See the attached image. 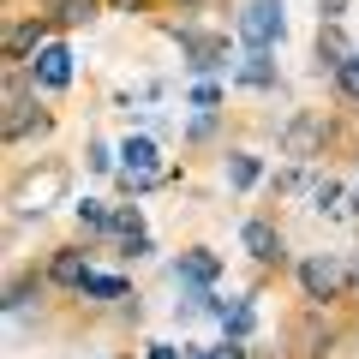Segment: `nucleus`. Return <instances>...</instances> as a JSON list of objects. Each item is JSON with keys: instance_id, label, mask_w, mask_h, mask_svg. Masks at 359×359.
Listing matches in <instances>:
<instances>
[{"instance_id": "f257e3e1", "label": "nucleus", "mask_w": 359, "mask_h": 359, "mask_svg": "<svg viewBox=\"0 0 359 359\" xmlns=\"http://www.w3.org/2000/svg\"><path fill=\"white\" fill-rule=\"evenodd\" d=\"M66 192H72V168L60 162V156H42L36 168H25V174L13 180V192H6V204H13V216H48L54 204H66Z\"/></svg>"}, {"instance_id": "f03ea898", "label": "nucleus", "mask_w": 359, "mask_h": 359, "mask_svg": "<svg viewBox=\"0 0 359 359\" xmlns=\"http://www.w3.org/2000/svg\"><path fill=\"white\" fill-rule=\"evenodd\" d=\"M0 138L6 144H30L48 132V114L36 108V84H30L25 66H6V96H0Z\"/></svg>"}, {"instance_id": "7ed1b4c3", "label": "nucleus", "mask_w": 359, "mask_h": 359, "mask_svg": "<svg viewBox=\"0 0 359 359\" xmlns=\"http://www.w3.org/2000/svg\"><path fill=\"white\" fill-rule=\"evenodd\" d=\"M347 287H353V264H347V257H335V252H311V257H299V299H306L311 311L335 306Z\"/></svg>"}, {"instance_id": "20e7f679", "label": "nucleus", "mask_w": 359, "mask_h": 359, "mask_svg": "<svg viewBox=\"0 0 359 359\" xmlns=\"http://www.w3.org/2000/svg\"><path fill=\"white\" fill-rule=\"evenodd\" d=\"M162 180H168L162 144H156L150 132H132V138L120 144V192H126V198H144V192H156Z\"/></svg>"}, {"instance_id": "39448f33", "label": "nucleus", "mask_w": 359, "mask_h": 359, "mask_svg": "<svg viewBox=\"0 0 359 359\" xmlns=\"http://www.w3.org/2000/svg\"><path fill=\"white\" fill-rule=\"evenodd\" d=\"M168 36L180 42L186 72H192V78H210V72H222V66L233 60L228 36H222V30H198V18H174V25H168Z\"/></svg>"}, {"instance_id": "423d86ee", "label": "nucleus", "mask_w": 359, "mask_h": 359, "mask_svg": "<svg viewBox=\"0 0 359 359\" xmlns=\"http://www.w3.org/2000/svg\"><path fill=\"white\" fill-rule=\"evenodd\" d=\"M233 36H240L245 48L276 54V48H282V36H287V13H282V0H245L240 18H233Z\"/></svg>"}, {"instance_id": "0eeeda50", "label": "nucleus", "mask_w": 359, "mask_h": 359, "mask_svg": "<svg viewBox=\"0 0 359 359\" xmlns=\"http://www.w3.org/2000/svg\"><path fill=\"white\" fill-rule=\"evenodd\" d=\"M330 138H335V126H330V120H323L318 108H299V114H294V120L282 126L276 150H282V156H287L294 168H306L311 156H323V144H330Z\"/></svg>"}, {"instance_id": "6e6552de", "label": "nucleus", "mask_w": 359, "mask_h": 359, "mask_svg": "<svg viewBox=\"0 0 359 359\" xmlns=\"http://www.w3.org/2000/svg\"><path fill=\"white\" fill-rule=\"evenodd\" d=\"M240 252L252 257L257 269H282L287 264V240H282V228L269 216H245L240 222Z\"/></svg>"}, {"instance_id": "1a4fd4ad", "label": "nucleus", "mask_w": 359, "mask_h": 359, "mask_svg": "<svg viewBox=\"0 0 359 359\" xmlns=\"http://www.w3.org/2000/svg\"><path fill=\"white\" fill-rule=\"evenodd\" d=\"M48 42H54V18H48V13H42V18H13V25H6V42H0V54H6V66H30Z\"/></svg>"}, {"instance_id": "9d476101", "label": "nucleus", "mask_w": 359, "mask_h": 359, "mask_svg": "<svg viewBox=\"0 0 359 359\" xmlns=\"http://www.w3.org/2000/svg\"><path fill=\"white\" fill-rule=\"evenodd\" d=\"M25 72H30V84H36V96H66L78 66H72V48H66V42H48V48H42Z\"/></svg>"}, {"instance_id": "9b49d317", "label": "nucleus", "mask_w": 359, "mask_h": 359, "mask_svg": "<svg viewBox=\"0 0 359 359\" xmlns=\"http://www.w3.org/2000/svg\"><path fill=\"white\" fill-rule=\"evenodd\" d=\"M335 341H341V323H330L323 311H306V318L287 330V347H294L287 359H330Z\"/></svg>"}, {"instance_id": "f8f14e48", "label": "nucleus", "mask_w": 359, "mask_h": 359, "mask_svg": "<svg viewBox=\"0 0 359 359\" xmlns=\"http://www.w3.org/2000/svg\"><path fill=\"white\" fill-rule=\"evenodd\" d=\"M174 282L180 287H216L222 282V252H210V245H186V252L174 257Z\"/></svg>"}, {"instance_id": "ddd939ff", "label": "nucleus", "mask_w": 359, "mask_h": 359, "mask_svg": "<svg viewBox=\"0 0 359 359\" xmlns=\"http://www.w3.org/2000/svg\"><path fill=\"white\" fill-rule=\"evenodd\" d=\"M48 287H66V294H78V287L90 282V252L84 245H54V257H48Z\"/></svg>"}, {"instance_id": "4468645a", "label": "nucleus", "mask_w": 359, "mask_h": 359, "mask_svg": "<svg viewBox=\"0 0 359 359\" xmlns=\"http://www.w3.org/2000/svg\"><path fill=\"white\" fill-rule=\"evenodd\" d=\"M233 84H240V90H276V84H282V66H276V54L245 48L240 66H233Z\"/></svg>"}, {"instance_id": "2eb2a0df", "label": "nucleus", "mask_w": 359, "mask_h": 359, "mask_svg": "<svg viewBox=\"0 0 359 359\" xmlns=\"http://www.w3.org/2000/svg\"><path fill=\"white\" fill-rule=\"evenodd\" d=\"M347 60H359V48L347 42V30H341V25H318V72L335 78Z\"/></svg>"}, {"instance_id": "dca6fc26", "label": "nucleus", "mask_w": 359, "mask_h": 359, "mask_svg": "<svg viewBox=\"0 0 359 359\" xmlns=\"http://www.w3.org/2000/svg\"><path fill=\"white\" fill-rule=\"evenodd\" d=\"M257 335V294H233L228 311H222V341H245L252 347Z\"/></svg>"}, {"instance_id": "f3484780", "label": "nucleus", "mask_w": 359, "mask_h": 359, "mask_svg": "<svg viewBox=\"0 0 359 359\" xmlns=\"http://www.w3.org/2000/svg\"><path fill=\"white\" fill-rule=\"evenodd\" d=\"M257 180H264V156L257 150H228L222 156V186L228 192H252Z\"/></svg>"}, {"instance_id": "a211bd4d", "label": "nucleus", "mask_w": 359, "mask_h": 359, "mask_svg": "<svg viewBox=\"0 0 359 359\" xmlns=\"http://www.w3.org/2000/svg\"><path fill=\"white\" fill-rule=\"evenodd\" d=\"M78 299H96V306H114V299H138L132 294L126 276H102V269H90V282L78 287Z\"/></svg>"}, {"instance_id": "6ab92c4d", "label": "nucleus", "mask_w": 359, "mask_h": 359, "mask_svg": "<svg viewBox=\"0 0 359 359\" xmlns=\"http://www.w3.org/2000/svg\"><path fill=\"white\" fill-rule=\"evenodd\" d=\"M96 13H102V0H48L54 30H78V25H90Z\"/></svg>"}, {"instance_id": "aec40b11", "label": "nucleus", "mask_w": 359, "mask_h": 359, "mask_svg": "<svg viewBox=\"0 0 359 359\" xmlns=\"http://www.w3.org/2000/svg\"><path fill=\"white\" fill-rule=\"evenodd\" d=\"M42 294H48V276H13V282H6V311L18 318V311H30Z\"/></svg>"}, {"instance_id": "412c9836", "label": "nucleus", "mask_w": 359, "mask_h": 359, "mask_svg": "<svg viewBox=\"0 0 359 359\" xmlns=\"http://www.w3.org/2000/svg\"><path fill=\"white\" fill-rule=\"evenodd\" d=\"M78 210V228L90 233V240H108V228H114V204H102V198H84V204H72Z\"/></svg>"}, {"instance_id": "4be33fe9", "label": "nucleus", "mask_w": 359, "mask_h": 359, "mask_svg": "<svg viewBox=\"0 0 359 359\" xmlns=\"http://www.w3.org/2000/svg\"><path fill=\"white\" fill-rule=\"evenodd\" d=\"M330 90H335V102H341V108H359V60H347L341 72L330 78Z\"/></svg>"}, {"instance_id": "5701e85b", "label": "nucleus", "mask_w": 359, "mask_h": 359, "mask_svg": "<svg viewBox=\"0 0 359 359\" xmlns=\"http://www.w3.org/2000/svg\"><path fill=\"white\" fill-rule=\"evenodd\" d=\"M341 180H318V186H311V210H318V216H335V210H341Z\"/></svg>"}, {"instance_id": "b1692460", "label": "nucleus", "mask_w": 359, "mask_h": 359, "mask_svg": "<svg viewBox=\"0 0 359 359\" xmlns=\"http://www.w3.org/2000/svg\"><path fill=\"white\" fill-rule=\"evenodd\" d=\"M192 108H198V114H222V84H210V78L192 84Z\"/></svg>"}, {"instance_id": "393cba45", "label": "nucleus", "mask_w": 359, "mask_h": 359, "mask_svg": "<svg viewBox=\"0 0 359 359\" xmlns=\"http://www.w3.org/2000/svg\"><path fill=\"white\" fill-rule=\"evenodd\" d=\"M311 6H318V25H341L353 13V0H311Z\"/></svg>"}, {"instance_id": "a878e982", "label": "nucleus", "mask_w": 359, "mask_h": 359, "mask_svg": "<svg viewBox=\"0 0 359 359\" xmlns=\"http://www.w3.org/2000/svg\"><path fill=\"white\" fill-rule=\"evenodd\" d=\"M144 359H186V347H174V341H144Z\"/></svg>"}, {"instance_id": "bb28decb", "label": "nucleus", "mask_w": 359, "mask_h": 359, "mask_svg": "<svg viewBox=\"0 0 359 359\" xmlns=\"http://www.w3.org/2000/svg\"><path fill=\"white\" fill-rule=\"evenodd\" d=\"M216 359H245V341H216Z\"/></svg>"}, {"instance_id": "cd10ccee", "label": "nucleus", "mask_w": 359, "mask_h": 359, "mask_svg": "<svg viewBox=\"0 0 359 359\" xmlns=\"http://www.w3.org/2000/svg\"><path fill=\"white\" fill-rule=\"evenodd\" d=\"M114 13H150V0H108Z\"/></svg>"}, {"instance_id": "c85d7f7f", "label": "nucleus", "mask_w": 359, "mask_h": 359, "mask_svg": "<svg viewBox=\"0 0 359 359\" xmlns=\"http://www.w3.org/2000/svg\"><path fill=\"white\" fill-rule=\"evenodd\" d=\"M186 359H216V347H198L192 341V347H186Z\"/></svg>"}, {"instance_id": "c756f323", "label": "nucleus", "mask_w": 359, "mask_h": 359, "mask_svg": "<svg viewBox=\"0 0 359 359\" xmlns=\"http://www.w3.org/2000/svg\"><path fill=\"white\" fill-rule=\"evenodd\" d=\"M353 287H359V257H353Z\"/></svg>"}, {"instance_id": "7c9ffc66", "label": "nucleus", "mask_w": 359, "mask_h": 359, "mask_svg": "<svg viewBox=\"0 0 359 359\" xmlns=\"http://www.w3.org/2000/svg\"><path fill=\"white\" fill-rule=\"evenodd\" d=\"M353 204H359V192H353Z\"/></svg>"}]
</instances>
